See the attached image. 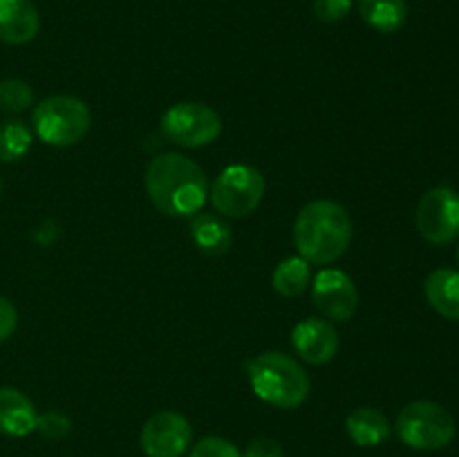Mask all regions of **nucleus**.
<instances>
[{
	"label": "nucleus",
	"mask_w": 459,
	"mask_h": 457,
	"mask_svg": "<svg viewBox=\"0 0 459 457\" xmlns=\"http://www.w3.org/2000/svg\"><path fill=\"white\" fill-rule=\"evenodd\" d=\"M146 193L152 206L170 218L200 213L209 200V179L200 164L179 152H161L148 164Z\"/></svg>",
	"instance_id": "nucleus-1"
},
{
	"label": "nucleus",
	"mask_w": 459,
	"mask_h": 457,
	"mask_svg": "<svg viewBox=\"0 0 459 457\" xmlns=\"http://www.w3.org/2000/svg\"><path fill=\"white\" fill-rule=\"evenodd\" d=\"M352 242V220L334 200H314L294 222V245L300 258L314 264L336 263Z\"/></svg>",
	"instance_id": "nucleus-2"
},
{
	"label": "nucleus",
	"mask_w": 459,
	"mask_h": 457,
	"mask_svg": "<svg viewBox=\"0 0 459 457\" xmlns=\"http://www.w3.org/2000/svg\"><path fill=\"white\" fill-rule=\"evenodd\" d=\"M245 372L255 397L273 408H299L312 390L303 366L282 352H263L247 358Z\"/></svg>",
	"instance_id": "nucleus-3"
},
{
	"label": "nucleus",
	"mask_w": 459,
	"mask_h": 457,
	"mask_svg": "<svg viewBox=\"0 0 459 457\" xmlns=\"http://www.w3.org/2000/svg\"><path fill=\"white\" fill-rule=\"evenodd\" d=\"M92 115L81 99L70 94H54L36 103L31 125L40 142L54 148L74 146L88 134Z\"/></svg>",
	"instance_id": "nucleus-4"
},
{
	"label": "nucleus",
	"mask_w": 459,
	"mask_h": 457,
	"mask_svg": "<svg viewBox=\"0 0 459 457\" xmlns=\"http://www.w3.org/2000/svg\"><path fill=\"white\" fill-rule=\"evenodd\" d=\"M397 435L415 451H439L455 437V419L444 406L435 401H411L397 417Z\"/></svg>",
	"instance_id": "nucleus-5"
},
{
	"label": "nucleus",
	"mask_w": 459,
	"mask_h": 457,
	"mask_svg": "<svg viewBox=\"0 0 459 457\" xmlns=\"http://www.w3.org/2000/svg\"><path fill=\"white\" fill-rule=\"evenodd\" d=\"M213 209L224 218H245L254 213L264 197V177L255 166L231 164L209 188Z\"/></svg>",
	"instance_id": "nucleus-6"
},
{
	"label": "nucleus",
	"mask_w": 459,
	"mask_h": 457,
	"mask_svg": "<svg viewBox=\"0 0 459 457\" xmlns=\"http://www.w3.org/2000/svg\"><path fill=\"white\" fill-rule=\"evenodd\" d=\"M220 133H222V119L213 108L204 103H175L161 116V134L175 146H209L220 137Z\"/></svg>",
	"instance_id": "nucleus-7"
},
{
	"label": "nucleus",
	"mask_w": 459,
	"mask_h": 457,
	"mask_svg": "<svg viewBox=\"0 0 459 457\" xmlns=\"http://www.w3.org/2000/svg\"><path fill=\"white\" fill-rule=\"evenodd\" d=\"M417 231L430 245H448L459 237V193L435 186L421 195L415 213Z\"/></svg>",
	"instance_id": "nucleus-8"
},
{
	"label": "nucleus",
	"mask_w": 459,
	"mask_h": 457,
	"mask_svg": "<svg viewBox=\"0 0 459 457\" xmlns=\"http://www.w3.org/2000/svg\"><path fill=\"white\" fill-rule=\"evenodd\" d=\"M193 428L179 412L161 410L143 424L139 444L148 457H182L191 448Z\"/></svg>",
	"instance_id": "nucleus-9"
},
{
	"label": "nucleus",
	"mask_w": 459,
	"mask_h": 457,
	"mask_svg": "<svg viewBox=\"0 0 459 457\" xmlns=\"http://www.w3.org/2000/svg\"><path fill=\"white\" fill-rule=\"evenodd\" d=\"M312 300L318 312L336 323H345L359 307V291L352 278L341 269H321L312 282Z\"/></svg>",
	"instance_id": "nucleus-10"
},
{
	"label": "nucleus",
	"mask_w": 459,
	"mask_h": 457,
	"mask_svg": "<svg viewBox=\"0 0 459 457\" xmlns=\"http://www.w3.org/2000/svg\"><path fill=\"white\" fill-rule=\"evenodd\" d=\"M291 343L305 363L325 366L339 352V332L325 318L309 316L296 323L291 330Z\"/></svg>",
	"instance_id": "nucleus-11"
},
{
	"label": "nucleus",
	"mask_w": 459,
	"mask_h": 457,
	"mask_svg": "<svg viewBox=\"0 0 459 457\" xmlns=\"http://www.w3.org/2000/svg\"><path fill=\"white\" fill-rule=\"evenodd\" d=\"M39 27V12L30 0H0V43H30Z\"/></svg>",
	"instance_id": "nucleus-12"
},
{
	"label": "nucleus",
	"mask_w": 459,
	"mask_h": 457,
	"mask_svg": "<svg viewBox=\"0 0 459 457\" xmlns=\"http://www.w3.org/2000/svg\"><path fill=\"white\" fill-rule=\"evenodd\" d=\"M36 408L25 392L16 388H0V433L9 437H25L36 430Z\"/></svg>",
	"instance_id": "nucleus-13"
},
{
	"label": "nucleus",
	"mask_w": 459,
	"mask_h": 457,
	"mask_svg": "<svg viewBox=\"0 0 459 457\" xmlns=\"http://www.w3.org/2000/svg\"><path fill=\"white\" fill-rule=\"evenodd\" d=\"M424 294L430 307L448 321H459V272L435 269L424 282Z\"/></svg>",
	"instance_id": "nucleus-14"
},
{
	"label": "nucleus",
	"mask_w": 459,
	"mask_h": 457,
	"mask_svg": "<svg viewBox=\"0 0 459 457\" xmlns=\"http://www.w3.org/2000/svg\"><path fill=\"white\" fill-rule=\"evenodd\" d=\"M191 237L204 255H224L231 249V228L222 218L213 213H195L191 222Z\"/></svg>",
	"instance_id": "nucleus-15"
},
{
	"label": "nucleus",
	"mask_w": 459,
	"mask_h": 457,
	"mask_svg": "<svg viewBox=\"0 0 459 457\" xmlns=\"http://www.w3.org/2000/svg\"><path fill=\"white\" fill-rule=\"evenodd\" d=\"M350 439L359 446H379L390 437V421L377 408H357L345 419Z\"/></svg>",
	"instance_id": "nucleus-16"
},
{
	"label": "nucleus",
	"mask_w": 459,
	"mask_h": 457,
	"mask_svg": "<svg viewBox=\"0 0 459 457\" xmlns=\"http://www.w3.org/2000/svg\"><path fill=\"white\" fill-rule=\"evenodd\" d=\"M359 13L372 30L394 34L408 18L406 0H359Z\"/></svg>",
	"instance_id": "nucleus-17"
},
{
	"label": "nucleus",
	"mask_w": 459,
	"mask_h": 457,
	"mask_svg": "<svg viewBox=\"0 0 459 457\" xmlns=\"http://www.w3.org/2000/svg\"><path fill=\"white\" fill-rule=\"evenodd\" d=\"M309 280H312V272H309V263L300 255H291L285 258L282 263H278V267L273 269V289L278 291L285 298H296V296L303 294L307 289Z\"/></svg>",
	"instance_id": "nucleus-18"
},
{
	"label": "nucleus",
	"mask_w": 459,
	"mask_h": 457,
	"mask_svg": "<svg viewBox=\"0 0 459 457\" xmlns=\"http://www.w3.org/2000/svg\"><path fill=\"white\" fill-rule=\"evenodd\" d=\"M31 128L21 119L0 121V161H21L31 148Z\"/></svg>",
	"instance_id": "nucleus-19"
},
{
	"label": "nucleus",
	"mask_w": 459,
	"mask_h": 457,
	"mask_svg": "<svg viewBox=\"0 0 459 457\" xmlns=\"http://www.w3.org/2000/svg\"><path fill=\"white\" fill-rule=\"evenodd\" d=\"M34 103V90L22 79H3L0 81V110L9 115H18L31 108Z\"/></svg>",
	"instance_id": "nucleus-20"
},
{
	"label": "nucleus",
	"mask_w": 459,
	"mask_h": 457,
	"mask_svg": "<svg viewBox=\"0 0 459 457\" xmlns=\"http://www.w3.org/2000/svg\"><path fill=\"white\" fill-rule=\"evenodd\" d=\"M72 428V421L65 412L49 410L36 417V430L48 439H63Z\"/></svg>",
	"instance_id": "nucleus-21"
},
{
	"label": "nucleus",
	"mask_w": 459,
	"mask_h": 457,
	"mask_svg": "<svg viewBox=\"0 0 459 457\" xmlns=\"http://www.w3.org/2000/svg\"><path fill=\"white\" fill-rule=\"evenodd\" d=\"M188 457H242V453L222 437H202Z\"/></svg>",
	"instance_id": "nucleus-22"
},
{
	"label": "nucleus",
	"mask_w": 459,
	"mask_h": 457,
	"mask_svg": "<svg viewBox=\"0 0 459 457\" xmlns=\"http://www.w3.org/2000/svg\"><path fill=\"white\" fill-rule=\"evenodd\" d=\"M352 9V0H314V16L323 22H339Z\"/></svg>",
	"instance_id": "nucleus-23"
},
{
	"label": "nucleus",
	"mask_w": 459,
	"mask_h": 457,
	"mask_svg": "<svg viewBox=\"0 0 459 457\" xmlns=\"http://www.w3.org/2000/svg\"><path fill=\"white\" fill-rule=\"evenodd\" d=\"M18 327V312L4 296H0V343L9 339Z\"/></svg>",
	"instance_id": "nucleus-24"
},
{
	"label": "nucleus",
	"mask_w": 459,
	"mask_h": 457,
	"mask_svg": "<svg viewBox=\"0 0 459 457\" xmlns=\"http://www.w3.org/2000/svg\"><path fill=\"white\" fill-rule=\"evenodd\" d=\"M242 457H282V446L272 437H255Z\"/></svg>",
	"instance_id": "nucleus-25"
},
{
	"label": "nucleus",
	"mask_w": 459,
	"mask_h": 457,
	"mask_svg": "<svg viewBox=\"0 0 459 457\" xmlns=\"http://www.w3.org/2000/svg\"><path fill=\"white\" fill-rule=\"evenodd\" d=\"M455 255H457V263H459V245H457V254Z\"/></svg>",
	"instance_id": "nucleus-26"
},
{
	"label": "nucleus",
	"mask_w": 459,
	"mask_h": 457,
	"mask_svg": "<svg viewBox=\"0 0 459 457\" xmlns=\"http://www.w3.org/2000/svg\"><path fill=\"white\" fill-rule=\"evenodd\" d=\"M0 191H3V182H0Z\"/></svg>",
	"instance_id": "nucleus-27"
}]
</instances>
